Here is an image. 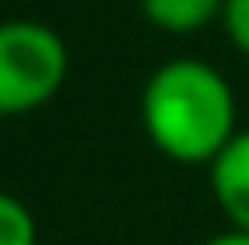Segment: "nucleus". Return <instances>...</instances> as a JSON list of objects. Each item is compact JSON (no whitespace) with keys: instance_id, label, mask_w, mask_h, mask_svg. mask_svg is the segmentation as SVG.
I'll list each match as a JSON object with an SVG mask.
<instances>
[{"instance_id":"obj_1","label":"nucleus","mask_w":249,"mask_h":245,"mask_svg":"<svg viewBox=\"0 0 249 245\" xmlns=\"http://www.w3.org/2000/svg\"><path fill=\"white\" fill-rule=\"evenodd\" d=\"M151 147L172 163H209L237 135V98L229 78L209 61L172 57L147 78L139 98Z\"/></svg>"},{"instance_id":"obj_2","label":"nucleus","mask_w":249,"mask_h":245,"mask_svg":"<svg viewBox=\"0 0 249 245\" xmlns=\"http://www.w3.org/2000/svg\"><path fill=\"white\" fill-rule=\"evenodd\" d=\"M70 78V49L41 20H0V119L41 110Z\"/></svg>"},{"instance_id":"obj_3","label":"nucleus","mask_w":249,"mask_h":245,"mask_svg":"<svg viewBox=\"0 0 249 245\" xmlns=\"http://www.w3.org/2000/svg\"><path fill=\"white\" fill-rule=\"evenodd\" d=\"M213 196L229 229L249 233V131H237L233 143L213 159Z\"/></svg>"},{"instance_id":"obj_4","label":"nucleus","mask_w":249,"mask_h":245,"mask_svg":"<svg viewBox=\"0 0 249 245\" xmlns=\"http://www.w3.org/2000/svg\"><path fill=\"white\" fill-rule=\"evenodd\" d=\"M139 4L143 17L163 33H196L225 13V0H139Z\"/></svg>"},{"instance_id":"obj_5","label":"nucleus","mask_w":249,"mask_h":245,"mask_svg":"<svg viewBox=\"0 0 249 245\" xmlns=\"http://www.w3.org/2000/svg\"><path fill=\"white\" fill-rule=\"evenodd\" d=\"M0 245H37L33 209L13 192H0Z\"/></svg>"},{"instance_id":"obj_6","label":"nucleus","mask_w":249,"mask_h":245,"mask_svg":"<svg viewBox=\"0 0 249 245\" xmlns=\"http://www.w3.org/2000/svg\"><path fill=\"white\" fill-rule=\"evenodd\" d=\"M221 25H225V33H229V41L237 45V53L249 57V0H225Z\"/></svg>"},{"instance_id":"obj_7","label":"nucleus","mask_w":249,"mask_h":245,"mask_svg":"<svg viewBox=\"0 0 249 245\" xmlns=\"http://www.w3.org/2000/svg\"><path fill=\"white\" fill-rule=\"evenodd\" d=\"M204 245H249V233H241V229H229V233H216V237H209Z\"/></svg>"}]
</instances>
